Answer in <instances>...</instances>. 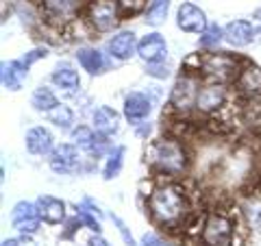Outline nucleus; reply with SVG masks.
Returning <instances> with one entry per match:
<instances>
[{
  "instance_id": "obj_10",
  "label": "nucleus",
  "mask_w": 261,
  "mask_h": 246,
  "mask_svg": "<svg viewBox=\"0 0 261 246\" xmlns=\"http://www.w3.org/2000/svg\"><path fill=\"white\" fill-rule=\"evenodd\" d=\"M76 144L63 142L59 146H55V151L50 153V168L59 175H74L81 170V155H79Z\"/></svg>"
},
{
  "instance_id": "obj_4",
  "label": "nucleus",
  "mask_w": 261,
  "mask_h": 246,
  "mask_svg": "<svg viewBox=\"0 0 261 246\" xmlns=\"http://www.w3.org/2000/svg\"><path fill=\"white\" fill-rule=\"evenodd\" d=\"M85 20L92 27V31L102 33V35L116 31L122 20L120 0H89Z\"/></svg>"
},
{
  "instance_id": "obj_17",
  "label": "nucleus",
  "mask_w": 261,
  "mask_h": 246,
  "mask_svg": "<svg viewBox=\"0 0 261 246\" xmlns=\"http://www.w3.org/2000/svg\"><path fill=\"white\" fill-rule=\"evenodd\" d=\"M24 144H27V151L31 155L44 157V155H50L55 151V135L46 127H33L27 131Z\"/></svg>"
},
{
  "instance_id": "obj_13",
  "label": "nucleus",
  "mask_w": 261,
  "mask_h": 246,
  "mask_svg": "<svg viewBox=\"0 0 261 246\" xmlns=\"http://www.w3.org/2000/svg\"><path fill=\"white\" fill-rule=\"evenodd\" d=\"M46 20L55 24L72 22L81 11V0H39Z\"/></svg>"
},
{
  "instance_id": "obj_23",
  "label": "nucleus",
  "mask_w": 261,
  "mask_h": 246,
  "mask_svg": "<svg viewBox=\"0 0 261 246\" xmlns=\"http://www.w3.org/2000/svg\"><path fill=\"white\" fill-rule=\"evenodd\" d=\"M98 137H100V133H98L94 127L79 125V127L72 129V139H74V144L79 146L81 151H85L89 155H94L96 144H98Z\"/></svg>"
},
{
  "instance_id": "obj_20",
  "label": "nucleus",
  "mask_w": 261,
  "mask_h": 246,
  "mask_svg": "<svg viewBox=\"0 0 261 246\" xmlns=\"http://www.w3.org/2000/svg\"><path fill=\"white\" fill-rule=\"evenodd\" d=\"M29 77V65L22 59H15L9 63H3V72H0V79H3V85L11 92H18L24 85V79Z\"/></svg>"
},
{
  "instance_id": "obj_31",
  "label": "nucleus",
  "mask_w": 261,
  "mask_h": 246,
  "mask_svg": "<svg viewBox=\"0 0 261 246\" xmlns=\"http://www.w3.org/2000/svg\"><path fill=\"white\" fill-rule=\"evenodd\" d=\"M111 220H113V225L118 227V231H120V235H122V240H124L128 246H133V244H135V240H133V235H130L128 227L124 225V220L118 218V216H113V214H111Z\"/></svg>"
},
{
  "instance_id": "obj_35",
  "label": "nucleus",
  "mask_w": 261,
  "mask_h": 246,
  "mask_svg": "<svg viewBox=\"0 0 261 246\" xmlns=\"http://www.w3.org/2000/svg\"><path fill=\"white\" fill-rule=\"evenodd\" d=\"M150 125H148V122H144V127H140V129H137V135H140V137H146V135H148L150 133Z\"/></svg>"
},
{
  "instance_id": "obj_15",
  "label": "nucleus",
  "mask_w": 261,
  "mask_h": 246,
  "mask_svg": "<svg viewBox=\"0 0 261 246\" xmlns=\"http://www.w3.org/2000/svg\"><path fill=\"white\" fill-rule=\"evenodd\" d=\"M137 44H140V39L133 31H120L107 42V53L113 59L126 61L133 55H137Z\"/></svg>"
},
{
  "instance_id": "obj_36",
  "label": "nucleus",
  "mask_w": 261,
  "mask_h": 246,
  "mask_svg": "<svg viewBox=\"0 0 261 246\" xmlns=\"http://www.w3.org/2000/svg\"><path fill=\"white\" fill-rule=\"evenodd\" d=\"M3 246H22V244H20L18 240H7V242H5Z\"/></svg>"
},
{
  "instance_id": "obj_8",
  "label": "nucleus",
  "mask_w": 261,
  "mask_h": 246,
  "mask_svg": "<svg viewBox=\"0 0 261 246\" xmlns=\"http://www.w3.org/2000/svg\"><path fill=\"white\" fill-rule=\"evenodd\" d=\"M235 92L246 101H261V68L255 63H244L240 75L233 81Z\"/></svg>"
},
{
  "instance_id": "obj_3",
  "label": "nucleus",
  "mask_w": 261,
  "mask_h": 246,
  "mask_svg": "<svg viewBox=\"0 0 261 246\" xmlns=\"http://www.w3.org/2000/svg\"><path fill=\"white\" fill-rule=\"evenodd\" d=\"M242 65L240 57L222 51H211L202 55L200 63V77L209 81V83H233L235 77L240 75Z\"/></svg>"
},
{
  "instance_id": "obj_32",
  "label": "nucleus",
  "mask_w": 261,
  "mask_h": 246,
  "mask_svg": "<svg viewBox=\"0 0 261 246\" xmlns=\"http://www.w3.org/2000/svg\"><path fill=\"white\" fill-rule=\"evenodd\" d=\"M46 57H48V51H46V48H33L31 53H27V55L22 57V61H24V63H27L29 68H31V65L35 63V61H39V59H46Z\"/></svg>"
},
{
  "instance_id": "obj_29",
  "label": "nucleus",
  "mask_w": 261,
  "mask_h": 246,
  "mask_svg": "<svg viewBox=\"0 0 261 246\" xmlns=\"http://www.w3.org/2000/svg\"><path fill=\"white\" fill-rule=\"evenodd\" d=\"M146 75L154 79H168L170 77V65L166 61L159 63H146Z\"/></svg>"
},
{
  "instance_id": "obj_9",
  "label": "nucleus",
  "mask_w": 261,
  "mask_h": 246,
  "mask_svg": "<svg viewBox=\"0 0 261 246\" xmlns=\"http://www.w3.org/2000/svg\"><path fill=\"white\" fill-rule=\"evenodd\" d=\"M176 27L183 33H194V35H200L205 33L209 27L207 13L196 7L194 3H181V7L176 9Z\"/></svg>"
},
{
  "instance_id": "obj_12",
  "label": "nucleus",
  "mask_w": 261,
  "mask_h": 246,
  "mask_svg": "<svg viewBox=\"0 0 261 246\" xmlns=\"http://www.w3.org/2000/svg\"><path fill=\"white\" fill-rule=\"evenodd\" d=\"M137 57L144 61V63H159V61H166L168 57V42L161 33H148L140 39L137 44Z\"/></svg>"
},
{
  "instance_id": "obj_18",
  "label": "nucleus",
  "mask_w": 261,
  "mask_h": 246,
  "mask_svg": "<svg viewBox=\"0 0 261 246\" xmlns=\"http://www.w3.org/2000/svg\"><path fill=\"white\" fill-rule=\"evenodd\" d=\"M50 81H53V85L57 89H61V92H65V94H76L79 87H81L79 72L72 68L68 61H61V63L55 65V70L50 75Z\"/></svg>"
},
{
  "instance_id": "obj_34",
  "label": "nucleus",
  "mask_w": 261,
  "mask_h": 246,
  "mask_svg": "<svg viewBox=\"0 0 261 246\" xmlns=\"http://www.w3.org/2000/svg\"><path fill=\"white\" fill-rule=\"evenodd\" d=\"M87 246H111L107 240H102V237L100 235H92V237H89V240H87Z\"/></svg>"
},
{
  "instance_id": "obj_7",
  "label": "nucleus",
  "mask_w": 261,
  "mask_h": 246,
  "mask_svg": "<svg viewBox=\"0 0 261 246\" xmlns=\"http://www.w3.org/2000/svg\"><path fill=\"white\" fill-rule=\"evenodd\" d=\"M228 103V87L224 83H207L200 85V92L196 96V111L200 116H218Z\"/></svg>"
},
{
  "instance_id": "obj_25",
  "label": "nucleus",
  "mask_w": 261,
  "mask_h": 246,
  "mask_svg": "<svg viewBox=\"0 0 261 246\" xmlns=\"http://www.w3.org/2000/svg\"><path fill=\"white\" fill-rule=\"evenodd\" d=\"M31 105H33V109H37V111H53L57 105H59V98H57V94L53 92L50 87H37L35 92H33L31 96Z\"/></svg>"
},
{
  "instance_id": "obj_33",
  "label": "nucleus",
  "mask_w": 261,
  "mask_h": 246,
  "mask_svg": "<svg viewBox=\"0 0 261 246\" xmlns=\"http://www.w3.org/2000/svg\"><path fill=\"white\" fill-rule=\"evenodd\" d=\"M142 246H176V244L166 242L163 237L154 235V233H148V235H144V237H142Z\"/></svg>"
},
{
  "instance_id": "obj_21",
  "label": "nucleus",
  "mask_w": 261,
  "mask_h": 246,
  "mask_svg": "<svg viewBox=\"0 0 261 246\" xmlns=\"http://www.w3.org/2000/svg\"><path fill=\"white\" fill-rule=\"evenodd\" d=\"M92 120H94V129L98 131V133L107 135V137H111L113 133H118V129H120V113L116 109L107 107V105L94 109Z\"/></svg>"
},
{
  "instance_id": "obj_16",
  "label": "nucleus",
  "mask_w": 261,
  "mask_h": 246,
  "mask_svg": "<svg viewBox=\"0 0 261 246\" xmlns=\"http://www.w3.org/2000/svg\"><path fill=\"white\" fill-rule=\"evenodd\" d=\"M152 111V101L148 94L144 92H130L124 98V118L130 125H142V122L150 116Z\"/></svg>"
},
{
  "instance_id": "obj_27",
  "label": "nucleus",
  "mask_w": 261,
  "mask_h": 246,
  "mask_svg": "<svg viewBox=\"0 0 261 246\" xmlns=\"http://www.w3.org/2000/svg\"><path fill=\"white\" fill-rule=\"evenodd\" d=\"M170 5H172V0H152L146 9V22L150 27H161L170 13Z\"/></svg>"
},
{
  "instance_id": "obj_6",
  "label": "nucleus",
  "mask_w": 261,
  "mask_h": 246,
  "mask_svg": "<svg viewBox=\"0 0 261 246\" xmlns=\"http://www.w3.org/2000/svg\"><path fill=\"white\" fill-rule=\"evenodd\" d=\"M200 79H202L200 75H192V72H183L176 79L168 103L178 116H187L192 109H196V96L200 92Z\"/></svg>"
},
{
  "instance_id": "obj_2",
  "label": "nucleus",
  "mask_w": 261,
  "mask_h": 246,
  "mask_svg": "<svg viewBox=\"0 0 261 246\" xmlns=\"http://www.w3.org/2000/svg\"><path fill=\"white\" fill-rule=\"evenodd\" d=\"M192 155L181 137H159L146 149V163L163 177H181L190 168Z\"/></svg>"
},
{
  "instance_id": "obj_30",
  "label": "nucleus",
  "mask_w": 261,
  "mask_h": 246,
  "mask_svg": "<svg viewBox=\"0 0 261 246\" xmlns=\"http://www.w3.org/2000/svg\"><path fill=\"white\" fill-rule=\"evenodd\" d=\"M246 214H248V220H250L252 229L261 231V203H252L250 207L246 209Z\"/></svg>"
},
{
  "instance_id": "obj_28",
  "label": "nucleus",
  "mask_w": 261,
  "mask_h": 246,
  "mask_svg": "<svg viewBox=\"0 0 261 246\" xmlns=\"http://www.w3.org/2000/svg\"><path fill=\"white\" fill-rule=\"evenodd\" d=\"M224 42V29H220L218 24H209L205 33H200V39H198V46L202 51H218V46Z\"/></svg>"
},
{
  "instance_id": "obj_26",
  "label": "nucleus",
  "mask_w": 261,
  "mask_h": 246,
  "mask_svg": "<svg viewBox=\"0 0 261 246\" xmlns=\"http://www.w3.org/2000/svg\"><path fill=\"white\" fill-rule=\"evenodd\" d=\"M48 120L53 122V125L57 129H61V131H72L76 125V118H74V111H72L68 105H57V107L53 111H48Z\"/></svg>"
},
{
  "instance_id": "obj_14",
  "label": "nucleus",
  "mask_w": 261,
  "mask_h": 246,
  "mask_svg": "<svg viewBox=\"0 0 261 246\" xmlns=\"http://www.w3.org/2000/svg\"><path fill=\"white\" fill-rule=\"evenodd\" d=\"M257 29L250 20H233L224 27V42L233 48H246L255 44Z\"/></svg>"
},
{
  "instance_id": "obj_11",
  "label": "nucleus",
  "mask_w": 261,
  "mask_h": 246,
  "mask_svg": "<svg viewBox=\"0 0 261 246\" xmlns=\"http://www.w3.org/2000/svg\"><path fill=\"white\" fill-rule=\"evenodd\" d=\"M11 225L24 235L35 233L39 229V225H42V216H39L37 203H29V201L15 203V207L11 211Z\"/></svg>"
},
{
  "instance_id": "obj_22",
  "label": "nucleus",
  "mask_w": 261,
  "mask_h": 246,
  "mask_svg": "<svg viewBox=\"0 0 261 246\" xmlns=\"http://www.w3.org/2000/svg\"><path fill=\"white\" fill-rule=\"evenodd\" d=\"M76 59H79L81 68L89 72V75H100V72L107 70V59H105V55L100 51H96V48H89V46L79 48Z\"/></svg>"
},
{
  "instance_id": "obj_1",
  "label": "nucleus",
  "mask_w": 261,
  "mask_h": 246,
  "mask_svg": "<svg viewBox=\"0 0 261 246\" xmlns=\"http://www.w3.org/2000/svg\"><path fill=\"white\" fill-rule=\"evenodd\" d=\"M146 209L152 218L154 225H159L161 229H178L190 223V199L187 192L176 183H163L157 185L148 194V203Z\"/></svg>"
},
{
  "instance_id": "obj_5",
  "label": "nucleus",
  "mask_w": 261,
  "mask_h": 246,
  "mask_svg": "<svg viewBox=\"0 0 261 246\" xmlns=\"http://www.w3.org/2000/svg\"><path fill=\"white\" fill-rule=\"evenodd\" d=\"M235 237L233 218L222 214V211H211L202 220L200 229V242L205 246H231Z\"/></svg>"
},
{
  "instance_id": "obj_19",
  "label": "nucleus",
  "mask_w": 261,
  "mask_h": 246,
  "mask_svg": "<svg viewBox=\"0 0 261 246\" xmlns=\"http://www.w3.org/2000/svg\"><path fill=\"white\" fill-rule=\"evenodd\" d=\"M37 209L44 223L48 225H61L65 220V203L61 199H55L50 194H44L37 199Z\"/></svg>"
},
{
  "instance_id": "obj_24",
  "label": "nucleus",
  "mask_w": 261,
  "mask_h": 246,
  "mask_svg": "<svg viewBox=\"0 0 261 246\" xmlns=\"http://www.w3.org/2000/svg\"><path fill=\"white\" fill-rule=\"evenodd\" d=\"M124 153H126L124 146H113L109 151L107 159H105V166H102L105 181H111V179H116L122 172V166H124Z\"/></svg>"
}]
</instances>
